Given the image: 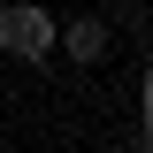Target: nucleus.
Listing matches in <instances>:
<instances>
[{
  "label": "nucleus",
  "instance_id": "nucleus-2",
  "mask_svg": "<svg viewBox=\"0 0 153 153\" xmlns=\"http://www.w3.org/2000/svg\"><path fill=\"white\" fill-rule=\"evenodd\" d=\"M54 46H61L69 61L92 69V61H107V23H100V16H76V23H61V31H54Z\"/></svg>",
  "mask_w": 153,
  "mask_h": 153
},
{
  "label": "nucleus",
  "instance_id": "nucleus-1",
  "mask_svg": "<svg viewBox=\"0 0 153 153\" xmlns=\"http://www.w3.org/2000/svg\"><path fill=\"white\" fill-rule=\"evenodd\" d=\"M54 31L61 23L46 16L38 0H8V8H0V54L8 61H46L54 54Z\"/></svg>",
  "mask_w": 153,
  "mask_h": 153
}]
</instances>
